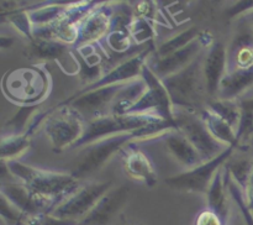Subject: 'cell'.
Listing matches in <instances>:
<instances>
[{"label":"cell","instance_id":"30","mask_svg":"<svg viewBox=\"0 0 253 225\" xmlns=\"http://www.w3.org/2000/svg\"><path fill=\"white\" fill-rule=\"evenodd\" d=\"M29 9H20L15 10V11L7 12V14L0 15L1 20H6L9 24H11L15 29L19 32H21L25 37L29 39V41L32 40V31H34V26L31 24V20L29 16Z\"/></svg>","mask_w":253,"mask_h":225},{"label":"cell","instance_id":"36","mask_svg":"<svg viewBox=\"0 0 253 225\" xmlns=\"http://www.w3.org/2000/svg\"><path fill=\"white\" fill-rule=\"evenodd\" d=\"M14 37H10V36H5V35H2L1 37H0V46H1V48H7V47L12 46L14 45Z\"/></svg>","mask_w":253,"mask_h":225},{"label":"cell","instance_id":"27","mask_svg":"<svg viewBox=\"0 0 253 225\" xmlns=\"http://www.w3.org/2000/svg\"><path fill=\"white\" fill-rule=\"evenodd\" d=\"M31 147V136L27 134L20 135H1L0 157L1 161L19 160Z\"/></svg>","mask_w":253,"mask_h":225},{"label":"cell","instance_id":"22","mask_svg":"<svg viewBox=\"0 0 253 225\" xmlns=\"http://www.w3.org/2000/svg\"><path fill=\"white\" fill-rule=\"evenodd\" d=\"M251 90H253V67L244 71L226 73L221 82L216 99L239 100Z\"/></svg>","mask_w":253,"mask_h":225},{"label":"cell","instance_id":"12","mask_svg":"<svg viewBox=\"0 0 253 225\" xmlns=\"http://www.w3.org/2000/svg\"><path fill=\"white\" fill-rule=\"evenodd\" d=\"M25 54L32 61H54L67 74H79L81 66L73 46L53 40L32 39L25 48Z\"/></svg>","mask_w":253,"mask_h":225},{"label":"cell","instance_id":"33","mask_svg":"<svg viewBox=\"0 0 253 225\" xmlns=\"http://www.w3.org/2000/svg\"><path fill=\"white\" fill-rule=\"evenodd\" d=\"M195 225H226L214 212L207 208L199 213L195 220Z\"/></svg>","mask_w":253,"mask_h":225},{"label":"cell","instance_id":"32","mask_svg":"<svg viewBox=\"0 0 253 225\" xmlns=\"http://www.w3.org/2000/svg\"><path fill=\"white\" fill-rule=\"evenodd\" d=\"M0 214L2 220L9 225H26L29 215L24 214L15 205H12L5 197L0 195Z\"/></svg>","mask_w":253,"mask_h":225},{"label":"cell","instance_id":"11","mask_svg":"<svg viewBox=\"0 0 253 225\" xmlns=\"http://www.w3.org/2000/svg\"><path fill=\"white\" fill-rule=\"evenodd\" d=\"M237 148H239L237 146H230L221 155L215 157L214 160L204 162L203 165L198 166L193 170L184 171L179 175L166 178L165 183L178 190H185V192L193 193H208V189H209L217 171L234 155Z\"/></svg>","mask_w":253,"mask_h":225},{"label":"cell","instance_id":"3","mask_svg":"<svg viewBox=\"0 0 253 225\" xmlns=\"http://www.w3.org/2000/svg\"><path fill=\"white\" fill-rule=\"evenodd\" d=\"M42 125L44 135L57 152L72 148L83 136L86 121L68 105H56L48 111L40 113L32 121L29 131L34 133Z\"/></svg>","mask_w":253,"mask_h":225},{"label":"cell","instance_id":"34","mask_svg":"<svg viewBox=\"0 0 253 225\" xmlns=\"http://www.w3.org/2000/svg\"><path fill=\"white\" fill-rule=\"evenodd\" d=\"M253 10V1H240L237 4L232 5L229 10H227V14L229 17H241L244 15H246L247 12H250Z\"/></svg>","mask_w":253,"mask_h":225},{"label":"cell","instance_id":"23","mask_svg":"<svg viewBox=\"0 0 253 225\" xmlns=\"http://www.w3.org/2000/svg\"><path fill=\"white\" fill-rule=\"evenodd\" d=\"M72 2H48L47 5L31 6L29 11L30 20L34 27L48 26L64 16Z\"/></svg>","mask_w":253,"mask_h":225},{"label":"cell","instance_id":"2","mask_svg":"<svg viewBox=\"0 0 253 225\" xmlns=\"http://www.w3.org/2000/svg\"><path fill=\"white\" fill-rule=\"evenodd\" d=\"M204 52L184 69L161 79L169 94L173 108L197 113H202L207 108L210 98L203 73Z\"/></svg>","mask_w":253,"mask_h":225},{"label":"cell","instance_id":"28","mask_svg":"<svg viewBox=\"0 0 253 225\" xmlns=\"http://www.w3.org/2000/svg\"><path fill=\"white\" fill-rule=\"evenodd\" d=\"M207 109L226 121L227 124H230L237 133L242 119V108L239 101L212 99L208 103Z\"/></svg>","mask_w":253,"mask_h":225},{"label":"cell","instance_id":"13","mask_svg":"<svg viewBox=\"0 0 253 225\" xmlns=\"http://www.w3.org/2000/svg\"><path fill=\"white\" fill-rule=\"evenodd\" d=\"M215 40L212 39L211 35L203 31L199 39H197L192 44L185 46L184 48L178 49L177 52L169 54V56L162 57V58H153V57H150L147 62V67L160 79L169 77L189 66Z\"/></svg>","mask_w":253,"mask_h":225},{"label":"cell","instance_id":"5","mask_svg":"<svg viewBox=\"0 0 253 225\" xmlns=\"http://www.w3.org/2000/svg\"><path fill=\"white\" fill-rule=\"evenodd\" d=\"M163 121L167 120L150 115H130V114L113 115L110 114V115L101 116V118L94 119V120L86 123L83 136L72 148L81 150L84 146L90 145V143L103 140L105 137L121 135V134L135 133V131L157 125Z\"/></svg>","mask_w":253,"mask_h":225},{"label":"cell","instance_id":"17","mask_svg":"<svg viewBox=\"0 0 253 225\" xmlns=\"http://www.w3.org/2000/svg\"><path fill=\"white\" fill-rule=\"evenodd\" d=\"M203 73L210 100L219 95L220 86L227 73V46L222 41H214L204 52Z\"/></svg>","mask_w":253,"mask_h":225},{"label":"cell","instance_id":"24","mask_svg":"<svg viewBox=\"0 0 253 225\" xmlns=\"http://www.w3.org/2000/svg\"><path fill=\"white\" fill-rule=\"evenodd\" d=\"M200 114H202L203 120L205 121V124H207L208 129H209V131L211 133V135L214 136L217 141H220V142L224 143V145L226 146H237V147H240L236 130H235L230 124H227L226 121L222 120L221 118H219V116L215 115L214 113L208 110L207 108H205Z\"/></svg>","mask_w":253,"mask_h":225},{"label":"cell","instance_id":"31","mask_svg":"<svg viewBox=\"0 0 253 225\" xmlns=\"http://www.w3.org/2000/svg\"><path fill=\"white\" fill-rule=\"evenodd\" d=\"M103 41L105 42L106 47H108V53L110 51L116 54L126 53L133 44L128 31H121V30L110 31Z\"/></svg>","mask_w":253,"mask_h":225},{"label":"cell","instance_id":"29","mask_svg":"<svg viewBox=\"0 0 253 225\" xmlns=\"http://www.w3.org/2000/svg\"><path fill=\"white\" fill-rule=\"evenodd\" d=\"M128 34H130L133 44H136L137 46L138 45L140 46L148 44L152 45L156 37L155 22L145 19V17L135 16L128 26Z\"/></svg>","mask_w":253,"mask_h":225},{"label":"cell","instance_id":"7","mask_svg":"<svg viewBox=\"0 0 253 225\" xmlns=\"http://www.w3.org/2000/svg\"><path fill=\"white\" fill-rule=\"evenodd\" d=\"M48 81L41 69L24 68L7 73L2 81L5 95L21 105H37L48 89Z\"/></svg>","mask_w":253,"mask_h":225},{"label":"cell","instance_id":"20","mask_svg":"<svg viewBox=\"0 0 253 225\" xmlns=\"http://www.w3.org/2000/svg\"><path fill=\"white\" fill-rule=\"evenodd\" d=\"M158 140L162 141L168 155L174 158L178 163H180L185 168V171L193 170L204 163V160L197 148L192 145L187 136L177 128L169 129L163 133L158 137Z\"/></svg>","mask_w":253,"mask_h":225},{"label":"cell","instance_id":"16","mask_svg":"<svg viewBox=\"0 0 253 225\" xmlns=\"http://www.w3.org/2000/svg\"><path fill=\"white\" fill-rule=\"evenodd\" d=\"M133 141L121 150V162L126 175L147 187H155L158 182L157 170L152 158Z\"/></svg>","mask_w":253,"mask_h":225},{"label":"cell","instance_id":"8","mask_svg":"<svg viewBox=\"0 0 253 225\" xmlns=\"http://www.w3.org/2000/svg\"><path fill=\"white\" fill-rule=\"evenodd\" d=\"M141 78L147 84V89L141 95V98L128 109L127 114L156 116L174 123L172 101L162 81L148 68L147 64L143 68Z\"/></svg>","mask_w":253,"mask_h":225},{"label":"cell","instance_id":"18","mask_svg":"<svg viewBox=\"0 0 253 225\" xmlns=\"http://www.w3.org/2000/svg\"><path fill=\"white\" fill-rule=\"evenodd\" d=\"M130 195L128 185L113 187L77 225H109L126 204Z\"/></svg>","mask_w":253,"mask_h":225},{"label":"cell","instance_id":"26","mask_svg":"<svg viewBox=\"0 0 253 225\" xmlns=\"http://www.w3.org/2000/svg\"><path fill=\"white\" fill-rule=\"evenodd\" d=\"M40 114V105H21L11 119L2 126V135H20L26 134L32 121Z\"/></svg>","mask_w":253,"mask_h":225},{"label":"cell","instance_id":"37","mask_svg":"<svg viewBox=\"0 0 253 225\" xmlns=\"http://www.w3.org/2000/svg\"><path fill=\"white\" fill-rule=\"evenodd\" d=\"M239 19H241V20H244V21H246L247 24H249L250 26H251V29L253 30V10H251V11H250V12H247V14L244 15V16L239 17Z\"/></svg>","mask_w":253,"mask_h":225},{"label":"cell","instance_id":"9","mask_svg":"<svg viewBox=\"0 0 253 225\" xmlns=\"http://www.w3.org/2000/svg\"><path fill=\"white\" fill-rule=\"evenodd\" d=\"M127 84H114L85 93H76L67 100L62 101L59 105L71 106L88 123L94 119L110 115L116 98Z\"/></svg>","mask_w":253,"mask_h":225},{"label":"cell","instance_id":"35","mask_svg":"<svg viewBox=\"0 0 253 225\" xmlns=\"http://www.w3.org/2000/svg\"><path fill=\"white\" fill-rule=\"evenodd\" d=\"M237 101H239L240 105H241V108L244 109V110L253 111V90L250 91V93H247L246 95L242 96V98L239 99Z\"/></svg>","mask_w":253,"mask_h":225},{"label":"cell","instance_id":"10","mask_svg":"<svg viewBox=\"0 0 253 225\" xmlns=\"http://www.w3.org/2000/svg\"><path fill=\"white\" fill-rule=\"evenodd\" d=\"M113 188V180L84 183L76 193L54 208L51 215L63 220L78 223L89 214L96 203Z\"/></svg>","mask_w":253,"mask_h":225},{"label":"cell","instance_id":"15","mask_svg":"<svg viewBox=\"0 0 253 225\" xmlns=\"http://www.w3.org/2000/svg\"><path fill=\"white\" fill-rule=\"evenodd\" d=\"M114 15V5L110 2H99L83 19L78 27V36L73 48L89 44L101 42L111 30V20Z\"/></svg>","mask_w":253,"mask_h":225},{"label":"cell","instance_id":"6","mask_svg":"<svg viewBox=\"0 0 253 225\" xmlns=\"http://www.w3.org/2000/svg\"><path fill=\"white\" fill-rule=\"evenodd\" d=\"M173 118L178 130L187 136L188 140L200 153L204 162L214 160L230 147L217 141L211 135L200 113L173 108Z\"/></svg>","mask_w":253,"mask_h":225},{"label":"cell","instance_id":"19","mask_svg":"<svg viewBox=\"0 0 253 225\" xmlns=\"http://www.w3.org/2000/svg\"><path fill=\"white\" fill-rule=\"evenodd\" d=\"M237 22L236 34L227 45V73L253 67V30L244 20Z\"/></svg>","mask_w":253,"mask_h":225},{"label":"cell","instance_id":"14","mask_svg":"<svg viewBox=\"0 0 253 225\" xmlns=\"http://www.w3.org/2000/svg\"><path fill=\"white\" fill-rule=\"evenodd\" d=\"M0 195L6 198L12 205L29 217L51 214L58 205L56 199L39 194L21 182L1 183Z\"/></svg>","mask_w":253,"mask_h":225},{"label":"cell","instance_id":"1","mask_svg":"<svg viewBox=\"0 0 253 225\" xmlns=\"http://www.w3.org/2000/svg\"><path fill=\"white\" fill-rule=\"evenodd\" d=\"M4 162L12 177L26 184L34 192L56 199L58 205L83 185V180L74 177L71 172L37 168L19 160Z\"/></svg>","mask_w":253,"mask_h":225},{"label":"cell","instance_id":"4","mask_svg":"<svg viewBox=\"0 0 253 225\" xmlns=\"http://www.w3.org/2000/svg\"><path fill=\"white\" fill-rule=\"evenodd\" d=\"M140 131L110 136L82 147L79 155L72 162L71 173L78 180H84L103 168L108 161L116 152H121L126 145L133 141H141Z\"/></svg>","mask_w":253,"mask_h":225},{"label":"cell","instance_id":"21","mask_svg":"<svg viewBox=\"0 0 253 225\" xmlns=\"http://www.w3.org/2000/svg\"><path fill=\"white\" fill-rule=\"evenodd\" d=\"M208 208L214 212L227 225L230 217V192L225 178L224 168H220L215 175L207 193Z\"/></svg>","mask_w":253,"mask_h":225},{"label":"cell","instance_id":"25","mask_svg":"<svg viewBox=\"0 0 253 225\" xmlns=\"http://www.w3.org/2000/svg\"><path fill=\"white\" fill-rule=\"evenodd\" d=\"M202 34L203 31L198 26L188 27L187 30L174 35L169 40H167L163 44H161L160 46H157L155 52L151 54V57H153V58H162V57L169 56V54L177 52L178 49L184 48L185 46H188L193 41L199 39Z\"/></svg>","mask_w":253,"mask_h":225}]
</instances>
